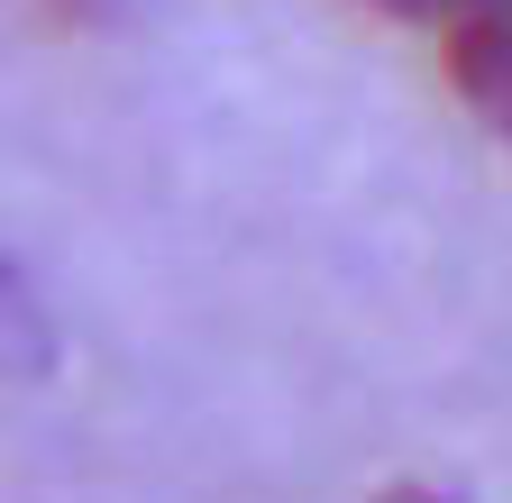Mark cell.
I'll return each instance as SVG.
<instances>
[{"label":"cell","mask_w":512,"mask_h":503,"mask_svg":"<svg viewBox=\"0 0 512 503\" xmlns=\"http://www.w3.org/2000/svg\"><path fill=\"white\" fill-rule=\"evenodd\" d=\"M448 55V92H458L494 138H512V0H485L458 28H439Z\"/></svg>","instance_id":"6da1fadb"},{"label":"cell","mask_w":512,"mask_h":503,"mask_svg":"<svg viewBox=\"0 0 512 503\" xmlns=\"http://www.w3.org/2000/svg\"><path fill=\"white\" fill-rule=\"evenodd\" d=\"M366 10H384V19H421V28H458L467 10H485V0H366Z\"/></svg>","instance_id":"7a4b0ae2"},{"label":"cell","mask_w":512,"mask_h":503,"mask_svg":"<svg viewBox=\"0 0 512 503\" xmlns=\"http://www.w3.org/2000/svg\"><path fill=\"white\" fill-rule=\"evenodd\" d=\"M375 503H448V494H439V485H384Z\"/></svg>","instance_id":"3957f363"}]
</instances>
